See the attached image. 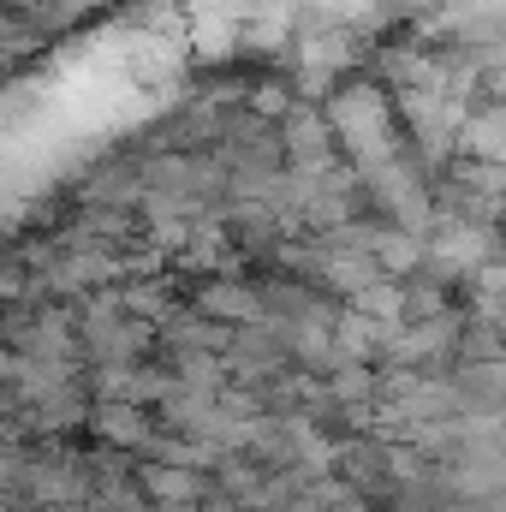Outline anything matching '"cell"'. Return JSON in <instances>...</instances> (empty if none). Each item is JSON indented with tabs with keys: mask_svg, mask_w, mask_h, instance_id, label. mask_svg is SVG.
<instances>
[{
	"mask_svg": "<svg viewBox=\"0 0 506 512\" xmlns=\"http://www.w3.org/2000/svg\"><path fill=\"white\" fill-rule=\"evenodd\" d=\"M334 137L346 143V155L358 161V173L364 167H376L387 155H399L411 137H399V114H393V102L381 96L376 84H352V90H340L334 96Z\"/></svg>",
	"mask_w": 506,
	"mask_h": 512,
	"instance_id": "6da1fadb",
	"label": "cell"
},
{
	"mask_svg": "<svg viewBox=\"0 0 506 512\" xmlns=\"http://www.w3.org/2000/svg\"><path fill=\"white\" fill-rule=\"evenodd\" d=\"M501 251H506V227L465 221L453 209H435V227L423 233V274H435L447 286H471V274Z\"/></svg>",
	"mask_w": 506,
	"mask_h": 512,
	"instance_id": "7a4b0ae2",
	"label": "cell"
},
{
	"mask_svg": "<svg viewBox=\"0 0 506 512\" xmlns=\"http://www.w3.org/2000/svg\"><path fill=\"white\" fill-rule=\"evenodd\" d=\"M447 376L459 387L465 417H501L506 411V352L501 358H459Z\"/></svg>",
	"mask_w": 506,
	"mask_h": 512,
	"instance_id": "3957f363",
	"label": "cell"
},
{
	"mask_svg": "<svg viewBox=\"0 0 506 512\" xmlns=\"http://www.w3.org/2000/svg\"><path fill=\"white\" fill-rule=\"evenodd\" d=\"M286 143H292V155H298L304 173H328L334 167V126H322L310 108H298L286 120Z\"/></svg>",
	"mask_w": 506,
	"mask_h": 512,
	"instance_id": "277c9868",
	"label": "cell"
},
{
	"mask_svg": "<svg viewBox=\"0 0 506 512\" xmlns=\"http://www.w3.org/2000/svg\"><path fill=\"white\" fill-rule=\"evenodd\" d=\"M459 155H471V161H506V102L471 108L465 137H459Z\"/></svg>",
	"mask_w": 506,
	"mask_h": 512,
	"instance_id": "5b68a950",
	"label": "cell"
},
{
	"mask_svg": "<svg viewBox=\"0 0 506 512\" xmlns=\"http://www.w3.org/2000/svg\"><path fill=\"white\" fill-rule=\"evenodd\" d=\"M352 298H358L364 316H376L381 328H399V322H405V280H393V274H376V280L358 286Z\"/></svg>",
	"mask_w": 506,
	"mask_h": 512,
	"instance_id": "8992f818",
	"label": "cell"
},
{
	"mask_svg": "<svg viewBox=\"0 0 506 512\" xmlns=\"http://www.w3.org/2000/svg\"><path fill=\"white\" fill-rule=\"evenodd\" d=\"M471 298H506V251L489 256V262L471 274Z\"/></svg>",
	"mask_w": 506,
	"mask_h": 512,
	"instance_id": "52a82bcc",
	"label": "cell"
},
{
	"mask_svg": "<svg viewBox=\"0 0 506 512\" xmlns=\"http://www.w3.org/2000/svg\"><path fill=\"white\" fill-rule=\"evenodd\" d=\"M304 512H322V501H310ZM334 512H358V501H352V495H340V501H334Z\"/></svg>",
	"mask_w": 506,
	"mask_h": 512,
	"instance_id": "ba28073f",
	"label": "cell"
},
{
	"mask_svg": "<svg viewBox=\"0 0 506 512\" xmlns=\"http://www.w3.org/2000/svg\"><path fill=\"white\" fill-rule=\"evenodd\" d=\"M501 429H506V411H501Z\"/></svg>",
	"mask_w": 506,
	"mask_h": 512,
	"instance_id": "9c48e42d",
	"label": "cell"
}]
</instances>
